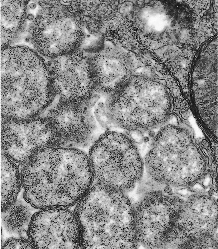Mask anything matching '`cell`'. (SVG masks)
<instances>
[{"instance_id": "obj_3", "label": "cell", "mask_w": 218, "mask_h": 249, "mask_svg": "<svg viewBox=\"0 0 218 249\" xmlns=\"http://www.w3.org/2000/svg\"><path fill=\"white\" fill-rule=\"evenodd\" d=\"M120 89L113 117L117 127L127 131L143 130L163 121L168 99L165 88L143 77H129Z\"/></svg>"}, {"instance_id": "obj_2", "label": "cell", "mask_w": 218, "mask_h": 249, "mask_svg": "<svg viewBox=\"0 0 218 249\" xmlns=\"http://www.w3.org/2000/svg\"><path fill=\"white\" fill-rule=\"evenodd\" d=\"M88 155L94 180L115 189H130L143 175V160L126 134L107 131L91 146Z\"/></svg>"}, {"instance_id": "obj_13", "label": "cell", "mask_w": 218, "mask_h": 249, "mask_svg": "<svg viewBox=\"0 0 218 249\" xmlns=\"http://www.w3.org/2000/svg\"><path fill=\"white\" fill-rule=\"evenodd\" d=\"M149 140V137L147 136H144L143 139V142L145 143L148 142Z\"/></svg>"}, {"instance_id": "obj_9", "label": "cell", "mask_w": 218, "mask_h": 249, "mask_svg": "<svg viewBox=\"0 0 218 249\" xmlns=\"http://www.w3.org/2000/svg\"><path fill=\"white\" fill-rule=\"evenodd\" d=\"M142 131L138 130L127 131L126 134L135 144H141L144 137Z\"/></svg>"}, {"instance_id": "obj_7", "label": "cell", "mask_w": 218, "mask_h": 249, "mask_svg": "<svg viewBox=\"0 0 218 249\" xmlns=\"http://www.w3.org/2000/svg\"><path fill=\"white\" fill-rule=\"evenodd\" d=\"M1 160V210L17 200L22 185L16 165L7 155L2 154Z\"/></svg>"}, {"instance_id": "obj_16", "label": "cell", "mask_w": 218, "mask_h": 249, "mask_svg": "<svg viewBox=\"0 0 218 249\" xmlns=\"http://www.w3.org/2000/svg\"><path fill=\"white\" fill-rule=\"evenodd\" d=\"M82 4L83 6H85L87 5V3L86 2H84Z\"/></svg>"}, {"instance_id": "obj_17", "label": "cell", "mask_w": 218, "mask_h": 249, "mask_svg": "<svg viewBox=\"0 0 218 249\" xmlns=\"http://www.w3.org/2000/svg\"><path fill=\"white\" fill-rule=\"evenodd\" d=\"M25 41L26 42H28L29 41V39L27 38L26 39Z\"/></svg>"}, {"instance_id": "obj_5", "label": "cell", "mask_w": 218, "mask_h": 249, "mask_svg": "<svg viewBox=\"0 0 218 249\" xmlns=\"http://www.w3.org/2000/svg\"><path fill=\"white\" fill-rule=\"evenodd\" d=\"M57 141L56 131L45 119H8L2 126V149L17 163H26L40 150L56 146Z\"/></svg>"}, {"instance_id": "obj_4", "label": "cell", "mask_w": 218, "mask_h": 249, "mask_svg": "<svg viewBox=\"0 0 218 249\" xmlns=\"http://www.w3.org/2000/svg\"><path fill=\"white\" fill-rule=\"evenodd\" d=\"M28 235L36 249L83 248L80 223L74 212L68 208L36 211L29 225Z\"/></svg>"}, {"instance_id": "obj_1", "label": "cell", "mask_w": 218, "mask_h": 249, "mask_svg": "<svg viewBox=\"0 0 218 249\" xmlns=\"http://www.w3.org/2000/svg\"><path fill=\"white\" fill-rule=\"evenodd\" d=\"M21 179L24 199L40 210L77 204L90 188L94 176L83 150L53 147L35 153L23 165Z\"/></svg>"}, {"instance_id": "obj_11", "label": "cell", "mask_w": 218, "mask_h": 249, "mask_svg": "<svg viewBox=\"0 0 218 249\" xmlns=\"http://www.w3.org/2000/svg\"><path fill=\"white\" fill-rule=\"evenodd\" d=\"M34 18V16L32 14H29L27 16V18L29 20H32Z\"/></svg>"}, {"instance_id": "obj_15", "label": "cell", "mask_w": 218, "mask_h": 249, "mask_svg": "<svg viewBox=\"0 0 218 249\" xmlns=\"http://www.w3.org/2000/svg\"><path fill=\"white\" fill-rule=\"evenodd\" d=\"M86 9L88 11H90L91 10V8L90 7L88 6L86 7Z\"/></svg>"}, {"instance_id": "obj_10", "label": "cell", "mask_w": 218, "mask_h": 249, "mask_svg": "<svg viewBox=\"0 0 218 249\" xmlns=\"http://www.w3.org/2000/svg\"><path fill=\"white\" fill-rule=\"evenodd\" d=\"M29 7L31 9L34 10L36 8V5L35 3H31L30 4Z\"/></svg>"}, {"instance_id": "obj_8", "label": "cell", "mask_w": 218, "mask_h": 249, "mask_svg": "<svg viewBox=\"0 0 218 249\" xmlns=\"http://www.w3.org/2000/svg\"><path fill=\"white\" fill-rule=\"evenodd\" d=\"M2 249H35L29 240L13 237L6 240L2 246Z\"/></svg>"}, {"instance_id": "obj_14", "label": "cell", "mask_w": 218, "mask_h": 249, "mask_svg": "<svg viewBox=\"0 0 218 249\" xmlns=\"http://www.w3.org/2000/svg\"><path fill=\"white\" fill-rule=\"evenodd\" d=\"M51 62H50V61H48L47 62V63H46V65L48 66H50L51 65Z\"/></svg>"}, {"instance_id": "obj_12", "label": "cell", "mask_w": 218, "mask_h": 249, "mask_svg": "<svg viewBox=\"0 0 218 249\" xmlns=\"http://www.w3.org/2000/svg\"><path fill=\"white\" fill-rule=\"evenodd\" d=\"M148 135L149 137H153L155 136V133L154 131H150L148 133Z\"/></svg>"}, {"instance_id": "obj_6", "label": "cell", "mask_w": 218, "mask_h": 249, "mask_svg": "<svg viewBox=\"0 0 218 249\" xmlns=\"http://www.w3.org/2000/svg\"><path fill=\"white\" fill-rule=\"evenodd\" d=\"M35 209L24 199H17L13 204L1 210L2 225L9 234L30 240L28 229L36 212Z\"/></svg>"}]
</instances>
